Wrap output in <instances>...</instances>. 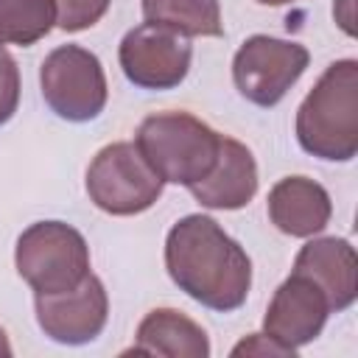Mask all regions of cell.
I'll list each match as a JSON object with an SVG mask.
<instances>
[{"instance_id":"1","label":"cell","mask_w":358,"mask_h":358,"mask_svg":"<svg viewBox=\"0 0 358 358\" xmlns=\"http://www.w3.org/2000/svg\"><path fill=\"white\" fill-rule=\"evenodd\" d=\"M165 268L179 291L210 310H238L252 288V260L210 215L179 218L165 238Z\"/></svg>"},{"instance_id":"2","label":"cell","mask_w":358,"mask_h":358,"mask_svg":"<svg viewBox=\"0 0 358 358\" xmlns=\"http://www.w3.org/2000/svg\"><path fill=\"white\" fill-rule=\"evenodd\" d=\"M296 140L302 151L350 162L358 154V62H333L296 109Z\"/></svg>"},{"instance_id":"3","label":"cell","mask_w":358,"mask_h":358,"mask_svg":"<svg viewBox=\"0 0 358 358\" xmlns=\"http://www.w3.org/2000/svg\"><path fill=\"white\" fill-rule=\"evenodd\" d=\"M134 145L162 182L190 187L215 165L221 134L190 112H154L137 126Z\"/></svg>"},{"instance_id":"4","label":"cell","mask_w":358,"mask_h":358,"mask_svg":"<svg viewBox=\"0 0 358 358\" xmlns=\"http://www.w3.org/2000/svg\"><path fill=\"white\" fill-rule=\"evenodd\" d=\"M14 266L34 294L73 291L90 274V246L64 221H36L17 238Z\"/></svg>"},{"instance_id":"5","label":"cell","mask_w":358,"mask_h":358,"mask_svg":"<svg viewBox=\"0 0 358 358\" xmlns=\"http://www.w3.org/2000/svg\"><path fill=\"white\" fill-rule=\"evenodd\" d=\"M42 98L62 120L87 123L106 106V76L98 56L81 45H59L39 67Z\"/></svg>"},{"instance_id":"6","label":"cell","mask_w":358,"mask_h":358,"mask_svg":"<svg viewBox=\"0 0 358 358\" xmlns=\"http://www.w3.org/2000/svg\"><path fill=\"white\" fill-rule=\"evenodd\" d=\"M162 185L134 143L103 145L87 168V196L109 215L145 213L162 196Z\"/></svg>"},{"instance_id":"7","label":"cell","mask_w":358,"mask_h":358,"mask_svg":"<svg viewBox=\"0 0 358 358\" xmlns=\"http://www.w3.org/2000/svg\"><path fill=\"white\" fill-rule=\"evenodd\" d=\"M308 62L310 53L305 45L255 34L232 59V81L255 106H274L302 78Z\"/></svg>"},{"instance_id":"8","label":"cell","mask_w":358,"mask_h":358,"mask_svg":"<svg viewBox=\"0 0 358 358\" xmlns=\"http://www.w3.org/2000/svg\"><path fill=\"white\" fill-rule=\"evenodd\" d=\"M190 59L193 48L187 36L154 22H140L126 31L117 48L123 76L140 90L179 87L190 70Z\"/></svg>"},{"instance_id":"9","label":"cell","mask_w":358,"mask_h":358,"mask_svg":"<svg viewBox=\"0 0 358 358\" xmlns=\"http://www.w3.org/2000/svg\"><path fill=\"white\" fill-rule=\"evenodd\" d=\"M36 322L50 341L90 344L101 336L109 319V296L103 282L90 271L81 285L62 294H34Z\"/></svg>"},{"instance_id":"10","label":"cell","mask_w":358,"mask_h":358,"mask_svg":"<svg viewBox=\"0 0 358 358\" xmlns=\"http://www.w3.org/2000/svg\"><path fill=\"white\" fill-rule=\"evenodd\" d=\"M330 316V302L324 291L305 274L291 271V277L274 291L268 310L263 316V333L296 355L299 347L310 344Z\"/></svg>"},{"instance_id":"11","label":"cell","mask_w":358,"mask_h":358,"mask_svg":"<svg viewBox=\"0 0 358 358\" xmlns=\"http://www.w3.org/2000/svg\"><path fill=\"white\" fill-rule=\"evenodd\" d=\"M201 207L210 210H241L257 193V162L252 151L235 140L221 134L218 157L210 173L187 187Z\"/></svg>"},{"instance_id":"12","label":"cell","mask_w":358,"mask_h":358,"mask_svg":"<svg viewBox=\"0 0 358 358\" xmlns=\"http://www.w3.org/2000/svg\"><path fill=\"white\" fill-rule=\"evenodd\" d=\"M294 271L310 277L327 296L330 310H347L358 296V260L347 238H313L308 241Z\"/></svg>"},{"instance_id":"13","label":"cell","mask_w":358,"mask_h":358,"mask_svg":"<svg viewBox=\"0 0 358 358\" xmlns=\"http://www.w3.org/2000/svg\"><path fill=\"white\" fill-rule=\"evenodd\" d=\"M268 218L291 238H313L330 224L333 204L327 190L308 176H285L268 190Z\"/></svg>"},{"instance_id":"14","label":"cell","mask_w":358,"mask_h":358,"mask_svg":"<svg viewBox=\"0 0 358 358\" xmlns=\"http://www.w3.org/2000/svg\"><path fill=\"white\" fill-rule=\"evenodd\" d=\"M137 355H165V358H207L210 338L190 316L176 308H154L137 324L134 347Z\"/></svg>"},{"instance_id":"15","label":"cell","mask_w":358,"mask_h":358,"mask_svg":"<svg viewBox=\"0 0 358 358\" xmlns=\"http://www.w3.org/2000/svg\"><path fill=\"white\" fill-rule=\"evenodd\" d=\"M145 22L171 28L182 36H221L218 0H143Z\"/></svg>"},{"instance_id":"16","label":"cell","mask_w":358,"mask_h":358,"mask_svg":"<svg viewBox=\"0 0 358 358\" xmlns=\"http://www.w3.org/2000/svg\"><path fill=\"white\" fill-rule=\"evenodd\" d=\"M56 25L53 0H0V45L28 48Z\"/></svg>"},{"instance_id":"17","label":"cell","mask_w":358,"mask_h":358,"mask_svg":"<svg viewBox=\"0 0 358 358\" xmlns=\"http://www.w3.org/2000/svg\"><path fill=\"white\" fill-rule=\"evenodd\" d=\"M112 0H53L56 6V25L67 34H78L92 28L109 8Z\"/></svg>"},{"instance_id":"18","label":"cell","mask_w":358,"mask_h":358,"mask_svg":"<svg viewBox=\"0 0 358 358\" xmlns=\"http://www.w3.org/2000/svg\"><path fill=\"white\" fill-rule=\"evenodd\" d=\"M20 106V67L14 56L0 45V126L14 117Z\"/></svg>"},{"instance_id":"19","label":"cell","mask_w":358,"mask_h":358,"mask_svg":"<svg viewBox=\"0 0 358 358\" xmlns=\"http://www.w3.org/2000/svg\"><path fill=\"white\" fill-rule=\"evenodd\" d=\"M232 355H291L294 358L291 350H285L282 344H277L266 333H252L249 338H243L241 344L232 347Z\"/></svg>"},{"instance_id":"20","label":"cell","mask_w":358,"mask_h":358,"mask_svg":"<svg viewBox=\"0 0 358 358\" xmlns=\"http://www.w3.org/2000/svg\"><path fill=\"white\" fill-rule=\"evenodd\" d=\"M11 352H14V350H11V344H8V336H6V330L0 327V355H3V358H11Z\"/></svg>"},{"instance_id":"21","label":"cell","mask_w":358,"mask_h":358,"mask_svg":"<svg viewBox=\"0 0 358 358\" xmlns=\"http://www.w3.org/2000/svg\"><path fill=\"white\" fill-rule=\"evenodd\" d=\"M260 6H285V3H294V0H257Z\"/></svg>"}]
</instances>
